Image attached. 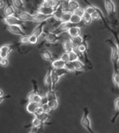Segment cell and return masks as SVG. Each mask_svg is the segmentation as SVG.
I'll return each instance as SVG.
<instances>
[{
    "mask_svg": "<svg viewBox=\"0 0 119 133\" xmlns=\"http://www.w3.org/2000/svg\"><path fill=\"white\" fill-rule=\"evenodd\" d=\"M106 42L109 43L111 48V59L114 69L118 68V64L119 62V55L116 44L111 39H108Z\"/></svg>",
    "mask_w": 119,
    "mask_h": 133,
    "instance_id": "obj_1",
    "label": "cell"
},
{
    "mask_svg": "<svg viewBox=\"0 0 119 133\" xmlns=\"http://www.w3.org/2000/svg\"><path fill=\"white\" fill-rule=\"evenodd\" d=\"M89 111L88 108L85 107L83 109V113L82 116L81 123L82 126L86 129L89 133H97L95 132L92 129L91 127V123L89 117Z\"/></svg>",
    "mask_w": 119,
    "mask_h": 133,
    "instance_id": "obj_2",
    "label": "cell"
},
{
    "mask_svg": "<svg viewBox=\"0 0 119 133\" xmlns=\"http://www.w3.org/2000/svg\"><path fill=\"white\" fill-rule=\"evenodd\" d=\"M75 25H73L70 22L67 23H61L58 26V27L52 32L58 35H60L61 34L67 32V31H68V30L70 28Z\"/></svg>",
    "mask_w": 119,
    "mask_h": 133,
    "instance_id": "obj_3",
    "label": "cell"
},
{
    "mask_svg": "<svg viewBox=\"0 0 119 133\" xmlns=\"http://www.w3.org/2000/svg\"><path fill=\"white\" fill-rule=\"evenodd\" d=\"M3 21L7 25H23L25 22L21 21L15 16H5L3 18Z\"/></svg>",
    "mask_w": 119,
    "mask_h": 133,
    "instance_id": "obj_4",
    "label": "cell"
},
{
    "mask_svg": "<svg viewBox=\"0 0 119 133\" xmlns=\"http://www.w3.org/2000/svg\"><path fill=\"white\" fill-rule=\"evenodd\" d=\"M13 47L10 44H4L0 47V58H8Z\"/></svg>",
    "mask_w": 119,
    "mask_h": 133,
    "instance_id": "obj_5",
    "label": "cell"
},
{
    "mask_svg": "<svg viewBox=\"0 0 119 133\" xmlns=\"http://www.w3.org/2000/svg\"><path fill=\"white\" fill-rule=\"evenodd\" d=\"M61 39L60 35H58L52 31L48 32L45 34L44 40L45 41L50 44H54L58 42Z\"/></svg>",
    "mask_w": 119,
    "mask_h": 133,
    "instance_id": "obj_6",
    "label": "cell"
},
{
    "mask_svg": "<svg viewBox=\"0 0 119 133\" xmlns=\"http://www.w3.org/2000/svg\"><path fill=\"white\" fill-rule=\"evenodd\" d=\"M7 28L8 31L14 34L21 36L27 35L26 33L23 31V30L19 25H7Z\"/></svg>",
    "mask_w": 119,
    "mask_h": 133,
    "instance_id": "obj_7",
    "label": "cell"
},
{
    "mask_svg": "<svg viewBox=\"0 0 119 133\" xmlns=\"http://www.w3.org/2000/svg\"><path fill=\"white\" fill-rule=\"evenodd\" d=\"M105 8L110 16H113L115 13V6L112 1H105Z\"/></svg>",
    "mask_w": 119,
    "mask_h": 133,
    "instance_id": "obj_8",
    "label": "cell"
},
{
    "mask_svg": "<svg viewBox=\"0 0 119 133\" xmlns=\"http://www.w3.org/2000/svg\"><path fill=\"white\" fill-rule=\"evenodd\" d=\"M53 16H48L46 15H43L40 12H37L33 15V22L42 23L46 22L49 19L52 18Z\"/></svg>",
    "mask_w": 119,
    "mask_h": 133,
    "instance_id": "obj_9",
    "label": "cell"
},
{
    "mask_svg": "<svg viewBox=\"0 0 119 133\" xmlns=\"http://www.w3.org/2000/svg\"><path fill=\"white\" fill-rule=\"evenodd\" d=\"M27 100L29 102H34L41 105L42 103V96L39 94H36L32 91L27 95Z\"/></svg>",
    "mask_w": 119,
    "mask_h": 133,
    "instance_id": "obj_10",
    "label": "cell"
},
{
    "mask_svg": "<svg viewBox=\"0 0 119 133\" xmlns=\"http://www.w3.org/2000/svg\"><path fill=\"white\" fill-rule=\"evenodd\" d=\"M67 33L70 37H75L81 36V29L78 25H75L71 27L67 31Z\"/></svg>",
    "mask_w": 119,
    "mask_h": 133,
    "instance_id": "obj_11",
    "label": "cell"
},
{
    "mask_svg": "<svg viewBox=\"0 0 119 133\" xmlns=\"http://www.w3.org/2000/svg\"><path fill=\"white\" fill-rule=\"evenodd\" d=\"M46 22L47 21L40 23L39 25H37L33 30L32 34H33L39 38L40 36L42 34V33H43V29L44 26L47 24Z\"/></svg>",
    "mask_w": 119,
    "mask_h": 133,
    "instance_id": "obj_12",
    "label": "cell"
},
{
    "mask_svg": "<svg viewBox=\"0 0 119 133\" xmlns=\"http://www.w3.org/2000/svg\"><path fill=\"white\" fill-rule=\"evenodd\" d=\"M51 69H48L46 73L44 79V83L45 85L48 88V90H53L52 82L51 76Z\"/></svg>",
    "mask_w": 119,
    "mask_h": 133,
    "instance_id": "obj_13",
    "label": "cell"
},
{
    "mask_svg": "<svg viewBox=\"0 0 119 133\" xmlns=\"http://www.w3.org/2000/svg\"><path fill=\"white\" fill-rule=\"evenodd\" d=\"M17 17L21 21L25 22L26 21H29L33 22V15H31L27 12H21L17 15Z\"/></svg>",
    "mask_w": 119,
    "mask_h": 133,
    "instance_id": "obj_14",
    "label": "cell"
},
{
    "mask_svg": "<svg viewBox=\"0 0 119 133\" xmlns=\"http://www.w3.org/2000/svg\"><path fill=\"white\" fill-rule=\"evenodd\" d=\"M54 8L48 7V6H41L38 8L37 12H40L43 15H48V16H53L54 12Z\"/></svg>",
    "mask_w": 119,
    "mask_h": 133,
    "instance_id": "obj_15",
    "label": "cell"
},
{
    "mask_svg": "<svg viewBox=\"0 0 119 133\" xmlns=\"http://www.w3.org/2000/svg\"><path fill=\"white\" fill-rule=\"evenodd\" d=\"M60 1H44L41 6H48L55 9L61 4Z\"/></svg>",
    "mask_w": 119,
    "mask_h": 133,
    "instance_id": "obj_16",
    "label": "cell"
},
{
    "mask_svg": "<svg viewBox=\"0 0 119 133\" xmlns=\"http://www.w3.org/2000/svg\"><path fill=\"white\" fill-rule=\"evenodd\" d=\"M63 46L65 52H67L69 53L72 50H75L71 43L70 37H69L67 39L64 40L63 42Z\"/></svg>",
    "mask_w": 119,
    "mask_h": 133,
    "instance_id": "obj_17",
    "label": "cell"
},
{
    "mask_svg": "<svg viewBox=\"0 0 119 133\" xmlns=\"http://www.w3.org/2000/svg\"><path fill=\"white\" fill-rule=\"evenodd\" d=\"M114 106L115 113L114 116L111 119V122L115 123L117 118L119 116V97L116 98L114 101Z\"/></svg>",
    "mask_w": 119,
    "mask_h": 133,
    "instance_id": "obj_18",
    "label": "cell"
},
{
    "mask_svg": "<svg viewBox=\"0 0 119 133\" xmlns=\"http://www.w3.org/2000/svg\"><path fill=\"white\" fill-rule=\"evenodd\" d=\"M65 63V62L61 60L59 58L55 60H53V61H52L51 66L52 67V69H61L64 68Z\"/></svg>",
    "mask_w": 119,
    "mask_h": 133,
    "instance_id": "obj_19",
    "label": "cell"
},
{
    "mask_svg": "<svg viewBox=\"0 0 119 133\" xmlns=\"http://www.w3.org/2000/svg\"><path fill=\"white\" fill-rule=\"evenodd\" d=\"M84 38L81 36L76 37H70L71 43L74 50H76L78 47L81 45L83 41Z\"/></svg>",
    "mask_w": 119,
    "mask_h": 133,
    "instance_id": "obj_20",
    "label": "cell"
},
{
    "mask_svg": "<svg viewBox=\"0 0 119 133\" xmlns=\"http://www.w3.org/2000/svg\"><path fill=\"white\" fill-rule=\"evenodd\" d=\"M88 44L86 41V37H85L84 38L83 41L82 42V43L76 49V50L81 54L86 55L88 52Z\"/></svg>",
    "mask_w": 119,
    "mask_h": 133,
    "instance_id": "obj_21",
    "label": "cell"
},
{
    "mask_svg": "<svg viewBox=\"0 0 119 133\" xmlns=\"http://www.w3.org/2000/svg\"><path fill=\"white\" fill-rule=\"evenodd\" d=\"M73 66L75 69V71L81 72L85 70L87 68V66L83 62L80 60L72 62Z\"/></svg>",
    "mask_w": 119,
    "mask_h": 133,
    "instance_id": "obj_22",
    "label": "cell"
},
{
    "mask_svg": "<svg viewBox=\"0 0 119 133\" xmlns=\"http://www.w3.org/2000/svg\"><path fill=\"white\" fill-rule=\"evenodd\" d=\"M40 105V104L36 103L29 102L27 105L26 106V110L29 113L34 115L36 109Z\"/></svg>",
    "mask_w": 119,
    "mask_h": 133,
    "instance_id": "obj_23",
    "label": "cell"
},
{
    "mask_svg": "<svg viewBox=\"0 0 119 133\" xmlns=\"http://www.w3.org/2000/svg\"><path fill=\"white\" fill-rule=\"evenodd\" d=\"M64 11L63 10L62 7L60 4L55 10L53 15V18L55 19L57 21H60L61 17L63 15V13Z\"/></svg>",
    "mask_w": 119,
    "mask_h": 133,
    "instance_id": "obj_24",
    "label": "cell"
},
{
    "mask_svg": "<svg viewBox=\"0 0 119 133\" xmlns=\"http://www.w3.org/2000/svg\"><path fill=\"white\" fill-rule=\"evenodd\" d=\"M4 13L5 16H13L15 14V11L12 5L8 3L6 6L5 7L4 9Z\"/></svg>",
    "mask_w": 119,
    "mask_h": 133,
    "instance_id": "obj_25",
    "label": "cell"
},
{
    "mask_svg": "<svg viewBox=\"0 0 119 133\" xmlns=\"http://www.w3.org/2000/svg\"><path fill=\"white\" fill-rule=\"evenodd\" d=\"M51 79H52V89L53 90H54L57 84L58 83L59 81L60 77L59 76L56 72H55L54 69H51Z\"/></svg>",
    "mask_w": 119,
    "mask_h": 133,
    "instance_id": "obj_26",
    "label": "cell"
},
{
    "mask_svg": "<svg viewBox=\"0 0 119 133\" xmlns=\"http://www.w3.org/2000/svg\"><path fill=\"white\" fill-rule=\"evenodd\" d=\"M73 12L70 11H64L63 13V15L61 17L60 21L61 23L69 22L71 19Z\"/></svg>",
    "mask_w": 119,
    "mask_h": 133,
    "instance_id": "obj_27",
    "label": "cell"
},
{
    "mask_svg": "<svg viewBox=\"0 0 119 133\" xmlns=\"http://www.w3.org/2000/svg\"><path fill=\"white\" fill-rule=\"evenodd\" d=\"M32 125L34 128H36V129H39L41 128H43L45 125H50L51 123H43L39 119L35 117L33 120L32 121Z\"/></svg>",
    "mask_w": 119,
    "mask_h": 133,
    "instance_id": "obj_28",
    "label": "cell"
},
{
    "mask_svg": "<svg viewBox=\"0 0 119 133\" xmlns=\"http://www.w3.org/2000/svg\"><path fill=\"white\" fill-rule=\"evenodd\" d=\"M41 55H42V57L45 60L47 61H53L52 54L48 50H45L43 51H42Z\"/></svg>",
    "mask_w": 119,
    "mask_h": 133,
    "instance_id": "obj_29",
    "label": "cell"
},
{
    "mask_svg": "<svg viewBox=\"0 0 119 133\" xmlns=\"http://www.w3.org/2000/svg\"><path fill=\"white\" fill-rule=\"evenodd\" d=\"M79 3L75 1H69V10L71 12H73L74 11L80 7Z\"/></svg>",
    "mask_w": 119,
    "mask_h": 133,
    "instance_id": "obj_30",
    "label": "cell"
},
{
    "mask_svg": "<svg viewBox=\"0 0 119 133\" xmlns=\"http://www.w3.org/2000/svg\"><path fill=\"white\" fill-rule=\"evenodd\" d=\"M46 98L48 100V101L58 99L57 95L55 92L54 91V90H48L46 94Z\"/></svg>",
    "mask_w": 119,
    "mask_h": 133,
    "instance_id": "obj_31",
    "label": "cell"
},
{
    "mask_svg": "<svg viewBox=\"0 0 119 133\" xmlns=\"http://www.w3.org/2000/svg\"><path fill=\"white\" fill-rule=\"evenodd\" d=\"M69 62H73L80 60L79 55L75 50H73L69 53Z\"/></svg>",
    "mask_w": 119,
    "mask_h": 133,
    "instance_id": "obj_32",
    "label": "cell"
},
{
    "mask_svg": "<svg viewBox=\"0 0 119 133\" xmlns=\"http://www.w3.org/2000/svg\"><path fill=\"white\" fill-rule=\"evenodd\" d=\"M113 82L115 85H119V68L114 69L113 71V76H112Z\"/></svg>",
    "mask_w": 119,
    "mask_h": 133,
    "instance_id": "obj_33",
    "label": "cell"
},
{
    "mask_svg": "<svg viewBox=\"0 0 119 133\" xmlns=\"http://www.w3.org/2000/svg\"><path fill=\"white\" fill-rule=\"evenodd\" d=\"M82 18L73 14L70 21V22L73 25H78L79 24L82 22Z\"/></svg>",
    "mask_w": 119,
    "mask_h": 133,
    "instance_id": "obj_34",
    "label": "cell"
},
{
    "mask_svg": "<svg viewBox=\"0 0 119 133\" xmlns=\"http://www.w3.org/2000/svg\"><path fill=\"white\" fill-rule=\"evenodd\" d=\"M36 118L39 119L43 123H47V121L49 118V115L48 113L43 112L42 114L35 116Z\"/></svg>",
    "mask_w": 119,
    "mask_h": 133,
    "instance_id": "obj_35",
    "label": "cell"
},
{
    "mask_svg": "<svg viewBox=\"0 0 119 133\" xmlns=\"http://www.w3.org/2000/svg\"><path fill=\"white\" fill-rule=\"evenodd\" d=\"M12 3L14 7L17 10H21L24 7V2L21 0H14Z\"/></svg>",
    "mask_w": 119,
    "mask_h": 133,
    "instance_id": "obj_36",
    "label": "cell"
},
{
    "mask_svg": "<svg viewBox=\"0 0 119 133\" xmlns=\"http://www.w3.org/2000/svg\"><path fill=\"white\" fill-rule=\"evenodd\" d=\"M47 104H48V106L50 108L51 110H54L56 109L58 107L59 103L58 99L49 101L48 102Z\"/></svg>",
    "mask_w": 119,
    "mask_h": 133,
    "instance_id": "obj_37",
    "label": "cell"
},
{
    "mask_svg": "<svg viewBox=\"0 0 119 133\" xmlns=\"http://www.w3.org/2000/svg\"><path fill=\"white\" fill-rule=\"evenodd\" d=\"M82 21H83L84 23L87 25H90L92 23L93 19L91 17V15L85 13L83 16L82 17Z\"/></svg>",
    "mask_w": 119,
    "mask_h": 133,
    "instance_id": "obj_38",
    "label": "cell"
},
{
    "mask_svg": "<svg viewBox=\"0 0 119 133\" xmlns=\"http://www.w3.org/2000/svg\"><path fill=\"white\" fill-rule=\"evenodd\" d=\"M106 26L108 28L109 30L111 31L112 33H113V35L115 37V39H116V43H116V45H117V48H118V53H119V37H118V35L117 34V32L114 31V30H113V29H111V28L109 27V25H107H107H106Z\"/></svg>",
    "mask_w": 119,
    "mask_h": 133,
    "instance_id": "obj_39",
    "label": "cell"
},
{
    "mask_svg": "<svg viewBox=\"0 0 119 133\" xmlns=\"http://www.w3.org/2000/svg\"><path fill=\"white\" fill-rule=\"evenodd\" d=\"M85 8H82L80 6L79 8H78L77 9H76L75 11H74L73 14L75 15H77L78 16L82 18V17L85 14Z\"/></svg>",
    "mask_w": 119,
    "mask_h": 133,
    "instance_id": "obj_40",
    "label": "cell"
},
{
    "mask_svg": "<svg viewBox=\"0 0 119 133\" xmlns=\"http://www.w3.org/2000/svg\"><path fill=\"white\" fill-rule=\"evenodd\" d=\"M88 3H89V6L85 8V12L86 14H88L89 15H91L93 12L95 11L94 8V6L93 4H91L88 2H86Z\"/></svg>",
    "mask_w": 119,
    "mask_h": 133,
    "instance_id": "obj_41",
    "label": "cell"
},
{
    "mask_svg": "<svg viewBox=\"0 0 119 133\" xmlns=\"http://www.w3.org/2000/svg\"><path fill=\"white\" fill-rule=\"evenodd\" d=\"M64 68L69 72V73L76 72L72 62H66L65 63Z\"/></svg>",
    "mask_w": 119,
    "mask_h": 133,
    "instance_id": "obj_42",
    "label": "cell"
},
{
    "mask_svg": "<svg viewBox=\"0 0 119 133\" xmlns=\"http://www.w3.org/2000/svg\"><path fill=\"white\" fill-rule=\"evenodd\" d=\"M39 38L33 34H30L29 36V43L31 44H36L39 41Z\"/></svg>",
    "mask_w": 119,
    "mask_h": 133,
    "instance_id": "obj_43",
    "label": "cell"
},
{
    "mask_svg": "<svg viewBox=\"0 0 119 133\" xmlns=\"http://www.w3.org/2000/svg\"><path fill=\"white\" fill-rule=\"evenodd\" d=\"M54 70L57 75L60 78L63 76V75L69 73V72L64 68H61V69H54Z\"/></svg>",
    "mask_w": 119,
    "mask_h": 133,
    "instance_id": "obj_44",
    "label": "cell"
},
{
    "mask_svg": "<svg viewBox=\"0 0 119 133\" xmlns=\"http://www.w3.org/2000/svg\"><path fill=\"white\" fill-rule=\"evenodd\" d=\"M29 35L24 36H22L20 40V44H27L29 43Z\"/></svg>",
    "mask_w": 119,
    "mask_h": 133,
    "instance_id": "obj_45",
    "label": "cell"
},
{
    "mask_svg": "<svg viewBox=\"0 0 119 133\" xmlns=\"http://www.w3.org/2000/svg\"><path fill=\"white\" fill-rule=\"evenodd\" d=\"M60 59L65 63L69 62V53L66 52H64L61 55Z\"/></svg>",
    "mask_w": 119,
    "mask_h": 133,
    "instance_id": "obj_46",
    "label": "cell"
},
{
    "mask_svg": "<svg viewBox=\"0 0 119 133\" xmlns=\"http://www.w3.org/2000/svg\"><path fill=\"white\" fill-rule=\"evenodd\" d=\"M69 1H61V6L62 7L64 11H69Z\"/></svg>",
    "mask_w": 119,
    "mask_h": 133,
    "instance_id": "obj_47",
    "label": "cell"
},
{
    "mask_svg": "<svg viewBox=\"0 0 119 133\" xmlns=\"http://www.w3.org/2000/svg\"><path fill=\"white\" fill-rule=\"evenodd\" d=\"M32 83L33 85V90L32 91L35 92L36 94H39V89H38V87L37 82L36 81L35 79H32Z\"/></svg>",
    "mask_w": 119,
    "mask_h": 133,
    "instance_id": "obj_48",
    "label": "cell"
},
{
    "mask_svg": "<svg viewBox=\"0 0 119 133\" xmlns=\"http://www.w3.org/2000/svg\"><path fill=\"white\" fill-rule=\"evenodd\" d=\"M8 58H0V66L2 67H6L8 64Z\"/></svg>",
    "mask_w": 119,
    "mask_h": 133,
    "instance_id": "obj_49",
    "label": "cell"
},
{
    "mask_svg": "<svg viewBox=\"0 0 119 133\" xmlns=\"http://www.w3.org/2000/svg\"><path fill=\"white\" fill-rule=\"evenodd\" d=\"M41 105L42 106V107L43 108L44 112L49 113V112H50V111H51V110H50V108L49 107L48 104L47 103L42 104V105Z\"/></svg>",
    "mask_w": 119,
    "mask_h": 133,
    "instance_id": "obj_50",
    "label": "cell"
},
{
    "mask_svg": "<svg viewBox=\"0 0 119 133\" xmlns=\"http://www.w3.org/2000/svg\"><path fill=\"white\" fill-rule=\"evenodd\" d=\"M43 112H44V111H43V108L42 107V106L40 105V106H39V107H38L37 109H36V112H35V114H34V116H37V115H39L42 114Z\"/></svg>",
    "mask_w": 119,
    "mask_h": 133,
    "instance_id": "obj_51",
    "label": "cell"
},
{
    "mask_svg": "<svg viewBox=\"0 0 119 133\" xmlns=\"http://www.w3.org/2000/svg\"><path fill=\"white\" fill-rule=\"evenodd\" d=\"M11 96L9 95L7 96H1L0 97V104L1 103H2V101L4 100L5 99L8 98H10Z\"/></svg>",
    "mask_w": 119,
    "mask_h": 133,
    "instance_id": "obj_52",
    "label": "cell"
},
{
    "mask_svg": "<svg viewBox=\"0 0 119 133\" xmlns=\"http://www.w3.org/2000/svg\"><path fill=\"white\" fill-rule=\"evenodd\" d=\"M4 6V2L0 0V8H2Z\"/></svg>",
    "mask_w": 119,
    "mask_h": 133,
    "instance_id": "obj_53",
    "label": "cell"
},
{
    "mask_svg": "<svg viewBox=\"0 0 119 133\" xmlns=\"http://www.w3.org/2000/svg\"><path fill=\"white\" fill-rule=\"evenodd\" d=\"M4 96V92L2 90L0 89V97L1 96Z\"/></svg>",
    "mask_w": 119,
    "mask_h": 133,
    "instance_id": "obj_54",
    "label": "cell"
},
{
    "mask_svg": "<svg viewBox=\"0 0 119 133\" xmlns=\"http://www.w3.org/2000/svg\"><path fill=\"white\" fill-rule=\"evenodd\" d=\"M118 87H119V85H118Z\"/></svg>",
    "mask_w": 119,
    "mask_h": 133,
    "instance_id": "obj_55",
    "label": "cell"
},
{
    "mask_svg": "<svg viewBox=\"0 0 119 133\" xmlns=\"http://www.w3.org/2000/svg\"><path fill=\"white\" fill-rule=\"evenodd\" d=\"M35 133L34 132H31V133Z\"/></svg>",
    "mask_w": 119,
    "mask_h": 133,
    "instance_id": "obj_56",
    "label": "cell"
}]
</instances>
